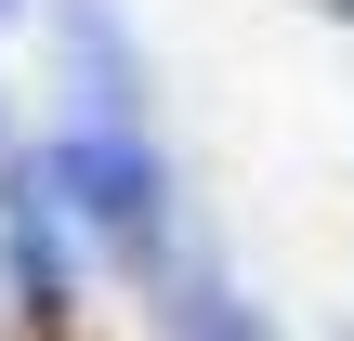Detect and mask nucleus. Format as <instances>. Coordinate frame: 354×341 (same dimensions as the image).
<instances>
[{"instance_id":"nucleus-1","label":"nucleus","mask_w":354,"mask_h":341,"mask_svg":"<svg viewBox=\"0 0 354 341\" xmlns=\"http://www.w3.org/2000/svg\"><path fill=\"white\" fill-rule=\"evenodd\" d=\"M39 171H53V197H66V223L105 250V263H131L145 289L171 276V237H184V197H171V158H158V131H53L39 145Z\"/></svg>"},{"instance_id":"nucleus-2","label":"nucleus","mask_w":354,"mask_h":341,"mask_svg":"<svg viewBox=\"0 0 354 341\" xmlns=\"http://www.w3.org/2000/svg\"><path fill=\"white\" fill-rule=\"evenodd\" d=\"M0 276H13V315L26 341L79 329V250H66V197L39 158H0Z\"/></svg>"},{"instance_id":"nucleus-3","label":"nucleus","mask_w":354,"mask_h":341,"mask_svg":"<svg viewBox=\"0 0 354 341\" xmlns=\"http://www.w3.org/2000/svg\"><path fill=\"white\" fill-rule=\"evenodd\" d=\"M53 66H66V118L79 131H158V79H145V39L118 26V0H66L53 13Z\"/></svg>"},{"instance_id":"nucleus-4","label":"nucleus","mask_w":354,"mask_h":341,"mask_svg":"<svg viewBox=\"0 0 354 341\" xmlns=\"http://www.w3.org/2000/svg\"><path fill=\"white\" fill-rule=\"evenodd\" d=\"M158 341H276V315H263L236 276H210V263H171V276H158Z\"/></svg>"},{"instance_id":"nucleus-5","label":"nucleus","mask_w":354,"mask_h":341,"mask_svg":"<svg viewBox=\"0 0 354 341\" xmlns=\"http://www.w3.org/2000/svg\"><path fill=\"white\" fill-rule=\"evenodd\" d=\"M0 158H13V118H0Z\"/></svg>"},{"instance_id":"nucleus-6","label":"nucleus","mask_w":354,"mask_h":341,"mask_svg":"<svg viewBox=\"0 0 354 341\" xmlns=\"http://www.w3.org/2000/svg\"><path fill=\"white\" fill-rule=\"evenodd\" d=\"M13 13H26V0H0V26H13Z\"/></svg>"},{"instance_id":"nucleus-7","label":"nucleus","mask_w":354,"mask_h":341,"mask_svg":"<svg viewBox=\"0 0 354 341\" xmlns=\"http://www.w3.org/2000/svg\"><path fill=\"white\" fill-rule=\"evenodd\" d=\"M328 13H342V26H354V0H328Z\"/></svg>"}]
</instances>
